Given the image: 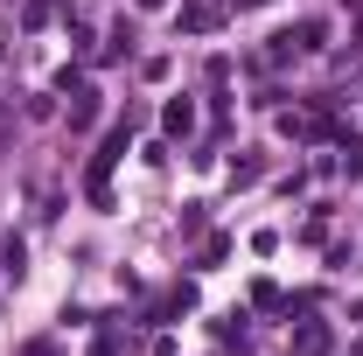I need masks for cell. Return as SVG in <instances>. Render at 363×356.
Wrapping results in <instances>:
<instances>
[{
	"instance_id": "6da1fadb",
	"label": "cell",
	"mask_w": 363,
	"mask_h": 356,
	"mask_svg": "<svg viewBox=\"0 0 363 356\" xmlns=\"http://www.w3.org/2000/svg\"><path fill=\"white\" fill-rule=\"evenodd\" d=\"M98 119V91H77V105H70V126H91Z\"/></svg>"
},
{
	"instance_id": "7a4b0ae2",
	"label": "cell",
	"mask_w": 363,
	"mask_h": 356,
	"mask_svg": "<svg viewBox=\"0 0 363 356\" xmlns=\"http://www.w3.org/2000/svg\"><path fill=\"white\" fill-rule=\"evenodd\" d=\"M217 21H224L217 7H189V14H182V28H196V35H203V28H217Z\"/></svg>"
}]
</instances>
